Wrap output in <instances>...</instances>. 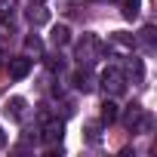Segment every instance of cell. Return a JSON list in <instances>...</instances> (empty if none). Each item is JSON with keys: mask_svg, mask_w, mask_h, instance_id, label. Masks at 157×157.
<instances>
[{"mask_svg": "<svg viewBox=\"0 0 157 157\" xmlns=\"http://www.w3.org/2000/svg\"><path fill=\"white\" fill-rule=\"evenodd\" d=\"M102 86H105V93H111V96L123 93V90H126V77H123V71H120V68H105V74H102Z\"/></svg>", "mask_w": 157, "mask_h": 157, "instance_id": "cell-1", "label": "cell"}, {"mask_svg": "<svg viewBox=\"0 0 157 157\" xmlns=\"http://www.w3.org/2000/svg\"><path fill=\"white\" fill-rule=\"evenodd\" d=\"M31 59L28 56H16V59H10V77L13 80H25V77L31 74Z\"/></svg>", "mask_w": 157, "mask_h": 157, "instance_id": "cell-2", "label": "cell"}, {"mask_svg": "<svg viewBox=\"0 0 157 157\" xmlns=\"http://www.w3.org/2000/svg\"><path fill=\"white\" fill-rule=\"evenodd\" d=\"M62 136H65V123H62V120H46V123H43V136H40V139H43L46 145L62 142Z\"/></svg>", "mask_w": 157, "mask_h": 157, "instance_id": "cell-3", "label": "cell"}, {"mask_svg": "<svg viewBox=\"0 0 157 157\" xmlns=\"http://www.w3.org/2000/svg\"><path fill=\"white\" fill-rule=\"evenodd\" d=\"M117 117H120L117 102H114V99H105V102H102V111H99V120H102V123H114Z\"/></svg>", "mask_w": 157, "mask_h": 157, "instance_id": "cell-4", "label": "cell"}, {"mask_svg": "<svg viewBox=\"0 0 157 157\" xmlns=\"http://www.w3.org/2000/svg\"><path fill=\"white\" fill-rule=\"evenodd\" d=\"M93 74L90 71H74V90H80V93H93Z\"/></svg>", "mask_w": 157, "mask_h": 157, "instance_id": "cell-5", "label": "cell"}, {"mask_svg": "<svg viewBox=\"0 0 157 157\" xmlns=\"http://www.w3.org/2000/svg\"><path fill=\"white\" fill-rule=\"evenodd\" d=\"M49 40H52L56 46H68V43H71V31H68V25H52Z\"/></svg>", "mask_w": 157, "mask_h": 157, "instance_id": "cell-6", "label": "cell"}, {"mask_svg": "<svg viewBox=\"0 0 157 157\" xmlns=\"http://www.w3.org/2000/svg\"><path fill=\"white\" fill-rule=\"evenodd\" d=\"M25 108H28V102L16 96V99H10V102H6V108H3V111H6L13 120H22V117H25Z\"/></svg>", "mask_w": 157, "mask_h": 157, "instance_id": "cell-7", "label": "cell"}, {"mask_svg": "<svg viewBox=\"0 0 157 157\" xmlns=\"http://www.w3.org/2000/svg\"><path fill=\"white\" fill-rule=\"evenodd\" d=\"M139 10H142V0H123V16L126 19H136Z\"/></svg>", "mask_w": 157, "mask_h": 157, "instance_id": "cell-8", "label": "cell"}, {"mask_svg": "<svg viewBox=\"0 0 157 157\" xmlns=\"http://www.w3.org/2000/svg\"><path fill=\"white\" fill-rule=\"evenodd\" d=\"M114 43H117L120 49H132V46H136V40H129L126 34H114Z\"/></svg>", "mask_w": 157, "mask_h": 157, "instance_id": "cell-9", "label": "cell"}, {"mask_svg": "<svg viewBox=\"0 0 157 157\" xmlns=\"http://www.w3.org/2000/svg\"><path fill=\"white\" fill-rule=\"evenodd\" d=\"M86 139H90L93 145L99 142V123H86Z\"/></svg>", "mask_w": 157, "mask_h": 157, "instance_id": "cell-10", "label": "cell"}, {"mask_svg": "<svg viewBox=\"0 0 157 157\" xmlns=\"http://www.w3.org/2000/svg\"><path fill=\"white\" fill-rule=\"evenodd\" d=\"M25 43H28V49H34V52H40V49H43V40H40V37H28Z\"/></svg>", "mask_w": 157, "mask_h": 157, "instance_id": "cell-11", "label": "cell"}, {"mask_svg": "<svg viewBox=\"0 0 157 157\" xmlns=\"http://www.w3.org/2000/svg\"><path fill=\"white\" fill-rule=\"evenodd\" d=\"M31 22H37V25H40V22H46V10H40V6H37V13L31 10Z\"/></svg>", "mask_w": 157, "mask_h": 157, "instance_id": "cell-12", "label": "cell"}, {"mask_svg": "<svg viewBox=\"0 0 157 157\" xmlns=\"http://www.w3.org/2000/svg\"><path fill=\"white\" fill-rule=\"evenodd\" d=\"M46 65H49V71H62L65 62H62V59H46Z\"/></svg>", "mask_w": 157, "mask_h": 157, "instance_id": "cell-13", "label": "cell"}, {"mask_svg": "<svg viewBox=\"0 0 157 157\" xmlns=\"http://www.w3.org/2000/svg\"><path fill=\"white\" fill-rule=\"evenodd\" d=\"M142 34H145V43H154V28H151V25H148Z\"/></svg>", "mask_w": 157, "mask_h": 157, "instance_id": "cell-14", "label": "cell"}, {"mask_svg": "<svg viewBox=\"0 0 157 157\" xmlns=\"http://www.w3.org/2000/svg\"><path fill=\"white\" fill-rule=\"evenodd\" d=\"M0 148H6V132L0 129Z\"/></svg>", "mask_w": 157, "mask_h": 157, "instance_id": "cell-15", "label": "cell"}]
</instances>
